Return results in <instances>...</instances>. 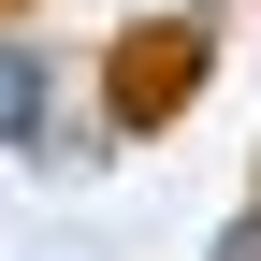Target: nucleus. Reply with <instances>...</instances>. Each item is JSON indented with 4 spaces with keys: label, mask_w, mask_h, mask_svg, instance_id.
Masks as SVG:
<instances>
[{
    "label": "nucleus",
    "mask_w": 261,
    "mask_h": 261,
    "mask_svg": "<svg viewBox=\"0 0 261 261\" xmlns=\"http://www.w3.org/2000/svg\"><path fill=\"white\" fill-rule=\"evenodd\" d=\"M0 15H15V0H0Z\"/></svg>",
    "instance_id": "2"
},
{
    "label": "nucleus",
    "mask_w": 261,
    "mask_h": 261,
    "mask_svg": "<svg viewBox=\"0 0 261 261\" xmlns=\"http://www.w3.org/2000/svg\"><path fill=\"white\" fill-rule=\"evenodd\" d=\"M203 58H218V29H203V15H130L116 44H102V102H116V130L189 116V102H203Z\"/></svg>",
    "instance_id": "1"
}]
</instances>
